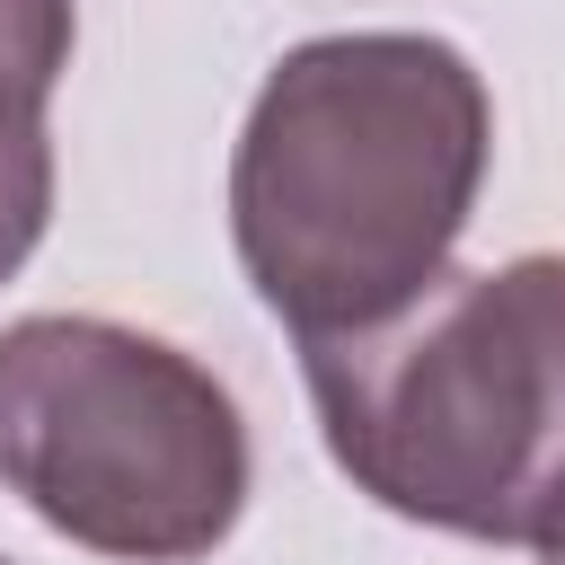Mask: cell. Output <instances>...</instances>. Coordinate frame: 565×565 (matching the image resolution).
<instances>
[{
	"label": "cell",
	"instance_id": "obj_2",
	"mask_svg": "<svg viewBox=\"0 0 565 565\" xmlns=\"http://www.w3.org/2000/svg\"><path fill=\"white\" fill-rule=\"evenodd\" d=\"M300 353L327 459L380 512L494 547L565 530V256L441 265L406 309Z\"/></svg>",
	"mask_w": 565,
	"mask_h": 565
},
{
	"label": "cell",
	"instance_id": "obj_5",
	"mask_svg": "<svg viewBox=\"0 0 565 565\" xmlns=\"http://www.w3.org/2000/svg\"><path fill=\"white\" fill-rule=\"evenodd\" d=\"M539 565H565V530H556V539H547V547H539Z\"/></svg>",
	"mask_w": 565,
	"mask_h": 565
},
{
	"label": "cell",
	"instance_id": "obj_6",
	"mask_svg": "<svg viewBox=\"0 0 565 565\" xmlns=\"http://www.w3.org/2000/svg\"><path fill=\"white\" fill-rule=\"evenodd\" d=\"M0 565H9V556H0Z\"/></svg>",
	"mask_w": 565,
	"mask_h": 565
},
{
	"label": "cell",
	"instance_id": "obj_3",
	"mask_svg": "<svg viewBox=\"0 0 565 565\" xmlns=\"http://www.w3.org/2000/svg\"><path fill=\"white\" fill-rule=\"evenodd\" d=\"M0 486L71 547L185 565L247 503V424L168 335L18 318L0 327Z\"/></svg>",
	"mask_w": 565,
	"mask_h": 565
},
{
	"label": "cell",
	"instance_id": "obj_1",
	"mask_svg": "<svg viewBox=\"0 0 565 565\" xmlns=\"http://www.w3.org/2000/svg\"><path fill=\"white\" fill-rule=\"evenodd\" d=\"M486 150L494 106L459 44L406 26L291 44L230 150V238L256 300L300 344L406 309L450 265Z\"/></svg>",
	"mask_w": 565,
	"mask_h": 565
},
{
	"label": "cell",
	"instance_id": "obj_4",
	"mask_svg": "<svg viewBox=\"0 0 565 565\" xmlns=\"http://www.w3.org/2000/svg\"><path fill=\"white\" fill-rule=\"evenodd\" d=\"M79 9L71 0H0V282L35 256L53 221V141L44 106L71 71Z\"/></svg>",
	"mask_w": 565,
	"mask_h": 565
}]
</instances>
